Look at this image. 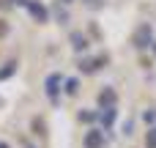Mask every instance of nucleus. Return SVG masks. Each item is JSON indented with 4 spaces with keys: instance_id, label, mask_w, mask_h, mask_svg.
<instances>
[{
    "instance_id": "f257e3e1",
    "label": "nucleus",
    "mask_w": 156,
    "mask_h": 148,
    "mask_svg": "<svg viewBox=\"0 0 156 148\" xmlns=\"http://www.w3.org/2000/svg\"><path fill=\"white\" fill-rule=\"evenodd\" d=\"M27 11H30V14H33L38 22H44V19H47V11H44V5H38L36 0H30V3H27Z\"/></svg>"
},
{
    "instance_id": "f03ea898",
    "label": "nucleus",
    "mask_w": 156,
    "mask_h": 148,
    "mask_svg": "<svg viewBox=\"0 0 156 148\" xmlns=\"http://www.w3.org/2000/svg\"><path fill=\"white\" fill-rule=\"evenodd\" d=\"M101 143H104V140H101V135H99L96 129L85 137V148H101Z\"/></svg>"
},
{
    "instance_id": "7ed1b4c3",
    "label": "nucleus",
    "mask_w": 156,
    "mask_h": 148,
    "mask_svg": "<svg viewBox=\"0 0 156 148\" xmlns=\"http://www.w3.org/2000/svg\"><path fill=\"white\" fill-rule=\"evenodd\" d=\"M148 38H151V27H148V25H143V27H140V33H137V47H148Z\"/></svg>"
},
{
    "instance_id": "20e7f679",
    "label": "nucleus",
    "mask_w": 156,
    "mask_h": 148,
    "mask_svg": "<svg viewBox=\"0 0 156 148\" xmlns=\"http://www.w3.org/2000/svg\"><path fill=\"white\" fill-rule=\"evenodd\" d=\"M58 82H60V77H58V74L47 80V91H49V96H52V93H58Z\"/></svg>"
},
{
    "instance_id": "39448f33",
    "label": "nucleus",
    "mask_w": 156,
    "mask_h": 148,
    "mask_svg": "<svg viewBox=\"0 0 156 148\" xmlns=\"http://www.w3.org/2000/svg\"><path fill=\"white\" fill-rule=\"evenodd\" d=\"M145 146H148V148H156V129H151V132H148V137H145Z\"/></svg>"
},
{
    "instance_id": "423d86ee",
    "label": "nucleus",
    "mask_w": 156,
    "mask_h": 148,
    "mask_svg": "<svg viewBox=\"0 0 156 148\" xmlns=\"http://www.w3.org/2000/svg\"><path fill=\"white\" fill-rule=\"evenodd\" d=\"M77 88H80L77 80H69V82H66V91H69V93H77Z\"/></svg>"
},
{
    "instance_id": "0eeeda50",
    "label": "nucleus",
    "mask_w": 156,
    "mask_h": 148,
    "mask_svg": "<svg viewBox=\"0 0 156 148\" xmlns=\"http://www.w3.org/2000/svg\"><path fill=\"white\" fill-rule=\"evenodd\" d=\"M112 99H115L112 91H104V93H101V104H107V102H112Z\"/></svg>"
},
{
    "instance_id": "6e6552de",
    "label": "nucleus",
    "mask_w": 156,
    "mask_h": 148,
    "mask_svg": "<svg viewBox=\"0 0 156 148\" xmlns=\"http://www.w3.org/2000/svg\"><path fill=\"white\" fill-rule=\"evenodd\" d=\"M74 41H77V44H74L77 49H85V38H82V36H74Z\"/></svg>"
},
{
    "instance_id": "1a4fd4ad",
    "label": "nucleus",
    "mask_w": 156,
    "mask_h": 148,
    "mask_svg": "<svg viewBox=\"0 0 156 148\" xmlns=\"http://www.w3.org/2000/svg\"><path fill=\"white\" fill-rule=\"evenodd\" d=\"M90 3H93V0H90Z\"/></svg>"
}]
</instances>
